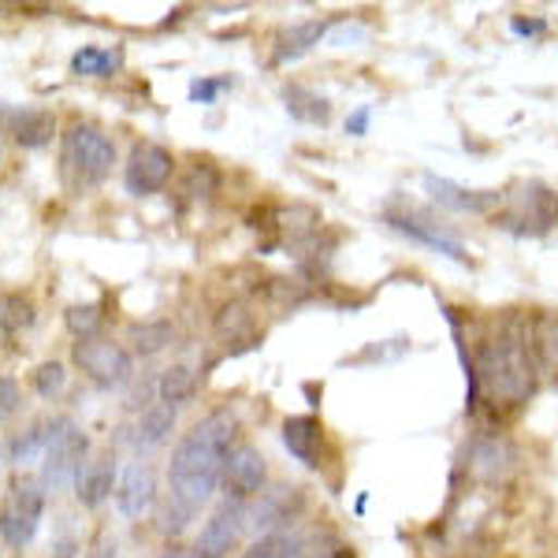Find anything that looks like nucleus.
<instances>
[{
	"mask_svg": "<svg viewBox=\"0 0 558 558\" xmlns=\"http://www.w3.org/2000/svg\"><path fill=\"white\" fill-rule=\"evenodd\" d=\"M265 481H268V462L257 447L242 444L231 451L228 465H223V484H228V495L235 502H246V499H257L265 492Z\"/></svg>",
	"mask_w": 558,
	"mask_h": 558,
	"instance_id": "obj_12",
	"label": "nucleus"
},
{
	"mask_svg": "<svg viewBox=\"0 0 558 558\" xmlns=\"http://www.w3.org/2000/svg\"><path fill=\"white\" fill-rule=\"evenodd\" d=\"M75 365L89 376V384L101 387V391H120L131 384L134 376V357L123 343L112 339H83L75 343Z\"/></svg>",
	"mask_w": 558,
	"mask_h": 558,
	"instance_id": "obj_6",
	"label": "nucleus"
},
{
	"mask_svg": "<svg viewBox=\"0 0 558 558\" xmlns=\"http://www.w3.org/2000/svg\"><path fill=\"white\" fill-rule=\"evenodd\" d=\"M518 465V451L510 439L502 436H476L465 454V473L476 484H502Z\"/></svg>",
	"mask_w": 558,
	"mask_h": 558,
	"instance_id": "obj_11",
	"label": "nucleus"
},
{
	"mask_svg": "<svg viewBox=\"0 0 558 558\" xmlns=\"http://www.w3.org/2000/svg\"><path fill=\"white\" fill-rule=\"evenodd\" d=\"M34 324V305H31V299H8L4 305H0V328L12 336V331H23V328H31Z\"/></svg>",
	"mask_w": 558,
	"mask_h": 558,
	"instance_id": "obj_30",
	"label": "nucleus"
},
{
	"mask_svg": "<svg viewBox=\"0 0 558 558\" xmlns=\"http://www.w3.org/2000/svg\"><path fill=\"white\" fill-rule=\"evenodd\" d=\"M23 407V395H20V380L15 376H0V421L12 417L15 410Z\"/></svg>",
	"mask_w": 558,
	"mask_h": 558,
	"instance_id": "obj_34",
	"label": "nucleus"
},
{
	"mask_svg": "<svg viewBox=\"0 0 558 558\" xmlns=\"http://www.w3.org/2000/svg\"><path fill=\"white\" fill-rule=\"evenodd\" d=\"M529 343H533L539 376L558 384V313L539 310L529 317Z\"/></svg>",
	"mask_w": 558,
	"mask_h": 558,
	"instance_id": "obj_19",
	"label": "nucleus"
},
{
	"mask_svg": "<svg viewBox=\"0 0 558 558\" xmlns=\"http://www.w3.org/2000/svg\"><path fill=\"white\" fill-rule=\"evenodd\" d=\"M116 484H120V476H116V462H112V458H97V462H86V470L78 473L75 495H78V502H83V507L94 510L116 492Z\"/></svg>",
	"mask_w": 558,
	"mask_h": 558,
	"instance_id": "obj_21",
	"label": "nucleus"
},
{
	"mask_svg": "<svg viewBox=\"0 0 558 558\" xmlns=\"http://www.w3.org/2000/svg\"><path fill=\"white\" fill-rule=\"evenodd\" d=\"M279 436H283L287 454L299 458L305 470H320V458H324V425H320V417H313V413L287 417Z\"/></svg>",
	"mask_w": 558,
	"mask_h": 558,
	"instance_id": "obj_16",
	"label": "nucleus"
},
{
	"mask_svg": "<svg viewBox=\"0 0 558 558\" xmlns=\"http://www.w3.org/2000/svg\"><path fill=\"white\" fill-rule=\"evenodd\" d=\"M160 558H191V551H165Z\"/></svg>",
	"mask_w": 558,
	"mask_h": 558,
	"instance_id": "obj_40",
	"label": "nucleus"
},
{
	"mask_svg": "<svg viewBox=\"0 0 558 558\" xmlns=\"http://www.w3.org/2000/svg\"><path fill=\"white\" fill-rule=\"evenodd\" d=\"M194 391H197V373H194V368H186V365L165 368V373H160V380H157L160 402H168V407H175V410L183 407V402H191Z\"/></svg>",
	"mask_w": 558,
	"mask_h": 558,
	"instance_id": "obj_25",
	"label": "nucleus"
},
{
	"mask_svg": "<svg viewBox=\"0 0 558 558\" xmlns=\"http://www.w3.org/2000/svg\"><path fill=\"white\" fill-rule=\"evenodd\" d=\"M239 421L231 410H216L186 432L175 444L168 462V502L160 510L157 529L165 536H179L209 502L216 484L223 481V465L235 451Z\"/></svg>",
	"mask_w": 558,
	"mask_h": 558,
	"instance_id": "obj_1",
	"label": "nucleus"
},
{
	"mask_svg": "<svg viewBox=\"0 0 558 558\" xmlns=\"http://www.w3.org/2000/svg\"><path fill=\"white\" fill-rule=\"evenodd\" d=\"M89 558H116V544H108V539H101V544L94 547V555Z\"/></svg>",
	"mask_w": 558,
	"mask_h": 558,
	"instance_id": "obj_38",
	"label": "nucleus"
},
{
	"mask_svg": "<svg viewBox=\"0 0 558 558\" xmlns=\"http://www.w3.org/2000/svg\"><path fill=\"white\" fill-rule=\"evenodd\" d=\"M64 324H68L71 336H75L78 343H83V339H97V331H101V324H105V313H101V305H97V302L68 305Z\"/></svg>",
	"mask_w": 558,
	"mask_h": 558,
	"instance_id": "obj_28",
	"label": "nucleus"
},
{
	"mask_svg": "<svg viewBox=\"0 0 558 558\" xmlns=\"http://www.w3.org/2000/svg\"><path fill=\"white\" fill-rule=\"evenodd\" d=\"M539 368L529 343V320L507 317L495 324L473 350V368L465 373V410L476 413L488 402L495 413H514L536 395Z\"/></svg>",
	"mask_w": 558,
	"mask_h": 558,
	"instance_id": "obj_2",
	"label": "nucleus"
},
{
	"mask_svg": "<svg viewBox=\"0 0 558 558\" xmlns=\"http://www.w3.org/2000/svg\"><path fill=\"white\" fill-rule=\"evenodd\" d=\"M242 558H305V536L299 529H279V533L254 539Z\"/></svg>",
	"mask_w": 558,
	"mask_h": 558,
	"instance_id": "obj_24",
	"label": "nucleus"
},
{
	"mask_svg": "<svg viewBox=\"0 0 558 558\" xmlns=\"http://www.w3.org/2000/svg\"><path fill=\"white\" fill-rule=\"evenodd\" d=\"M89 436L71 417L49 421V447L41 454V484L49 492H64L86 470Z\"/></svg>",
	"mask_w": 558,
	"mask_h": 558,
	"instance_id": "obj_4",
	"label": "nucleus"
},
{
	"mask_svg": "<svg viewBox=\"0 0 558 558\" xmlns=\"http://www.w3.org/2000/svg\"><path fill=\"white\" fill-rule=\"evenodd\" d=\"M45 447H49V421H45V425H31L23 436H15L12 444H8V462L26 465L38 454H45Z\"/></svg>",
	"mask_w": 558,
	"mask_h": 558,
	"instance_id": "obj_27",
	"label": "nucleus"
},
{
	"mask_svg": "<svg viewBox=\"0 0 558 558\" xmlns=\"http://www.w3.org/2000/svg\"><path fill=\"white\" fill-rule=\"evenodd\" d=\"M276 228H279V235H283L287 242H310L320 231V213L305 209V205H294V209L279 213Z\"/></svg>",
	"mask_w": 558,
	"mask_h": 558,
	"instance_id": "obj_26",
	"label": "nucleus"
},
{
	"mask_svg": "<svg viewBox=\"0 0 558 558\" xmlns=\"http://www.w3.org/2000/svg\"><path fill=\"white\" fill-rule=\"evenodd\" d=\"M223 89H231V78H194V83H191V101L194 105H213Z\"/></svg>",
	"mask_w": 558,
	"mask_h": 558,
	"instance_id": "obj_33",
	"label": "nucleus"
},
{
	"mask_svg": "<svg viewBox=\"0 0 558 558\" xmlns=\"http://www.w3.org/2000/svg\"><path fill=\"white\" fill-rule=\"evenodd\" d=\"M8 134L20 142L23 149H45L57 134V116L45 112V108H12L4 112Z\"/></svg>",
	"mask_w": 558,
	"mask_h": 558,
	"instance_id": "obj_18",
	"label": "nucleus"
},
{
	"mask_svg": "<svg viewBox=\"0 0 558 558\" xmlns=\"http://www.w3.org/2000/svg\"><path fill=\"white\" fill-rule=\"evenodd\" d=\"M305 558H357V555H354V547L336 544V547H331V551H324V555H305Z\"/></svg>",
	"mask_w": 558,
	"mask_h": 558,
	"instance_id": "obj_37",
	"label": "nucleus"
},
{
	"mask_svg": "<svg viewBox=\"0 0 558 558\" xmlns=\"http://www.w3.org/2000/svg\"><path fill=\"white\" fill-rule=\"evenodd\" d=\"M368 131V108H357V112L347 116V134H354V138H362Z\"/></svg>",
	"mask_w": 558,
	"mask_h": 558,
	"instance_id": "obj_36",
	"label": "nucleus"
},
{
	"mask_svg": "<svg viewBox=\"0 0 558 558\" xmlns=\"http://www.w3.org/2000/svg\"><path fill=\"white\" fill-rule=\"evenodd\" d=\"M331 23L336 20H305V23H294V26H283V31L276 34V45H272V64L283 68V64H294V60H302L310 49H317L324 41V34L331 31Z\"/></svg>",
	"mask_w": 558,
	"mask_h": 558,
	"instance_id": "obj_17",
	"label": "nucleus"
},
{
	"mask_svg": "<svg viewBox=\"0 0 558 558\" xmlns=\"http://www.w3.org/2000/svg\"><path fill=\"white\" fill-rule=\"evenodd\" d=\"M387 223H391L399 235H407L413 242H421V246H428V250H436V254H444V257H451V260H470V254H465V246L458 242L451 231H444L436 220H428L425 213H387Z\"/></svg>",
	"mask_w": 558,
	"mask_h": 558,
	"instance_id": "obj_13",
	"label": "nucleus"
},
{
	"mask_svg": "<svg viewBox=\"0 0 558 558\" xmlns=\"http://www.w3.org/2000/svg\"><path fill=\"white\" fill-rule=\"evenodd\" d=\"M305 510V492L291 488V484H279V488L260 492L254 502L246 507V525H254L257 533H279V529H291L294 518Z\"/></svg>",
	"mask_w": 558,
	"mask_h": 558,
	"instance_id": "obj_8",
	"label": "nucleus"
},
{
	"mask_svg": "<svg viewBox=\"0 0 558 558\" xmlns=\"http://www.w3.org/2000/svg\"><path fill=\"white\" fill-rule=\"evenodd\" d=\"M250 324H254V317H250L242 305H228V310L220 313V320H216V328H220L223 336L239 339V336H246V331H250Z\"/></svg>",
	"mask_w": 558,
	"mask_h": 558,
	"instance_id": "obj_32",
	"label": "nucleus"
},
{
	"mask_svg": "<svg viewBox=\"0 0 558 558\" xmlns=\"http://www.w3.org/2000/svg\"><path fill=\"white\" fill-rule=\"evenodd\" d=\"M0 305H4V302H0Z\"/></svg>",
	"mask_w": 558,
	"mask_h": 558,
	"instance_id": "obj_41",
	"label": "nucleus"
},
{
	"mask_svg": "<svg viewBox=\"0 0 558 558\" xmlns=\"http://www.w3.org/2000/svg\"><path fill=\"white\" fill-rule=\"evenodd\" d=\"M131 343H134V350H138L142 357H153V354H160V350L172 343V328H168L165 320L134 324V328H131Z\"/></svg>",
	"mask_w": 558,
	"mask_h": 558,
	"instance_id": "obj_29",
	"label": "nucleus"
},
{
	"mask_svg": "<svg viewBox=\"0 0 558 558\" xmlns=\"http://www.w3.org/2000/svg\"><path fill=\"white\" fill-rule=\"evenodd\" d=\"M425 191L432 194V202L444 205V209L473 213V216H484L507 202L499 191H470V186L451 183V179H439V175H425Z\"/></svg>",
	"mask_w": 558,
	"mask_h": 558,
	"instance_id": "obj_14",
	"label": "nucleus"
},
{
	"mask_svg": "<svg viewBox=\"0 0 558 558\" xmlns=\"http://www.w3.org/2000/svg\"><path fill=\"white\" fill-rule=\"evenodd\" d=\"M75 555V539H60L57 544V558H71Z\"/></svg>",
	"mask_w": 558,
	"mask_h": 558,
	"instance_id": "obj_39",
	"label": "nucleus"
},
{
	"mask_svg": "<svg viewBox=\"0 0 558 558\" xmlns=\"http://www.w3.org/2000/svg\"><path fill=\"white\" fill-rule=\"evenodd\" d=\"M510 223H525L521 231H551L558 223V194L551 186L544 183H521V191L510 197V213L502 216V228H510Z\"/></svg>",
	"mask_w": 558,
	"mask_h": 558,
	"instance_id": "obj_9",
	"label": "nucleus"
},
{
	"mask_svg": "<svg viewBox=\"0 0 558 558\" xmlns=\"http://www.w3.org/2000/svg\"><path fill=\"white\" fill-rule=\"evenodd\" d=\"M510 31L518 34V38H539V34H547V20H525V15H514L510 20Z\"/></svg>",
	"mask_w": 558,
	"mask_h": 558,
	"instance_id": "obj_35",
	"label": "nucleus"
},
{
	"mask_svg": "<svg viewBox=\"0 0 558 558\" xmlns=\"http://www.w3.org/2000/svg\"><path fill=\"white\" fill-rule=\"evenodd\" d=\"M175 428V407H168V402H149L146 410H142V417L134 421V428L128 432V444L134 451H149V447H160L168 436H172Z\"/></svg>",
	"mask_w": 558,
	"mask_h": 558,
	"instance_id": "obj_20",
	"label": "nucleus"
},
{
	"mask_svg": "<svg viewBox=\"0 0 558 558\" xmlns=\"http://www.w3.org/2000/svg\"><path fill=\"white\" fill-rule=\"evenodd\" d=\"M283 105H287V112L294 116V120H302V123H328L331 120V101L328 97H320L317 89H310V86H302V83H287L283 86Z\"/></svg>",
	"mask_w": 558,
	"mask_h": 558,
	"instance_id": "obj_22",
	"label": "nucleus"
},
{
	"mask_svg": "<svg viewBox=\"0 0 558 558\" xmlns=\"http://www.w3.org/2000/svg\"><path fill=\"white\" fill-rule=\"evenodd\" d=\"M157 502V473L149 462H131L116 484V507L128 518H142Z\"/></svg>",
	"mask_w": 558,
	"mask_h": 558,
	"instance_id": "obj_15",
	"label": "nucleus"
},
{
	"mask_svg": "<svg viewBox=\"0 0 558 558\" xmlns=\"http://www.w3.org/2000/svg\"><path fill=\"white\" fill-rule=\"evenodd\" d=\"M41 514H45V484L38 476H15L8 484L4 507H0V536H4V544L23 551L38 536Z\"/></svg>",
	"mask_w": 558,
	"mask_h": 558,
	"instance_id": "obj_5",
	"label": "nucleus"
},
{
	"mask_svg": "<svg viewBox=\"0 0 558 558\" xmlns=\"http://www.w3.org/2000/svg\"><path fill=\"white\" fill-rule=\"evenodd\" d=\"M242 529H246V507H242V502H231L228 499L202 525V533H197V539H194L191 558H228L231 551H235Z\"/></svg>",
	"mask_w": 558,
	"mask_h": 558,
	"instance_id": "obj_10",
	"label": "nucleus"
},
{
	"mask_svg": "<svg viewBox=\"0 0 558 558\" xmlns=\"http://www.w3.org/2000/svg\"><path fill=\"white\" fill-rule=\"evenodd\" d=\"M175 175V157L172 149L157 146V142H138L131 149V160L123 168V183H128V194L134 197H149L160 194Z\"/></svg>",
	"mask_w": 558,
	"mask_h": 558,
	"instance_id": "obj_7",
	"label": "nucleus"
},
{
	"mask_svg": "<svg viewBox=\"0 0 558 558\" xmlns=\"http://www.w3.org/2000/svg\"><path fill=\"white\" fill-rule=\"evenodd\" d=\"M123 68V49H101V45H83L71 57V75H89V78H112Z\"/></svg>",
	"mask_w": 558,
	"mask_h": 558,
	"instance_id": "obj_23",
	"label": "nucleus"
},
{
	"mask_svg": "<svg viewBox=\"0 0 558 558\" xmlns=\"http://www.w3.org/2000/svg\"><path fill=\"white\" fill-rule=\"evenodd\" d=\"M116 165V146L108 134H101L89 123H75L64 134V146H60V175H64L68 191L83 194L101 186L108 172Z\"/></svg>",
	"mask_w": 558,
	"mask_h": 558,
	"instance_id": "obj_3",
	"label": "nucleus"
},
{
	"mask_svg": "<svg viewBox=\"0 0 558 558\" xmlns=\"http://www.w3.org/2000/svg\"><path fill=\"white\" fill-rule=\"evenodd\" d=\"M68 384V373L60 362H45L38 365V373H34V391L41 395V399H57L60 391H64Z\"/></svg>",
	"mask_w": 558,
	"mask_h": 558,
	"instance_id": "obj_31",
	"label": "nucleus"
}]
</instances>
